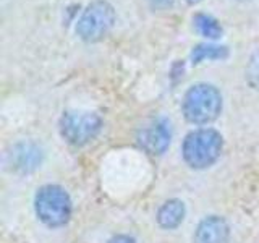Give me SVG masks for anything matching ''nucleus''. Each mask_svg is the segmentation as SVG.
<instances>
[{
  "mask_svg": "<svg viewBox=\"0 0 259 243\" xmlns=\"http://www.w3.org/2000/svg\"><path fill=\"white\" fill-rule=\"evenodd\" d=\"M182 110L190 124L207 125L214 122L222 110V94L214 85H193L183 96Z\"/></svg>",
  "mask_w": 259,
  "mask_h": 243,
  "instance_id": "1",
  "label": "nucleus"
},
{
  "mask_svg": "<svg viewBox=\"0 0 259 243\" xmlns=\"http://www.w3.org/2000/svg\"><path fill=\"white\" fill-rule=\"evenodd\" d=\"M193 24L199 34L207 39H219L224 34V28L221 21H219L215 16L204 13V12H198L193 16Z\"/></svg>",
  "mask_w": 259,
  "mask_h": 243,
  "instance_id": "11",
  "label": "nucleus"
},
{
  "mask_svg": "<svg viewBox=\"0 0 259 243\" xmlns=\"http://www.w3.org/2000/svg\"><path fill=\"white\" fill-rule=\"evenodd\" d=\"M186 2H188L190 5H196V4H199L201 0H186Z\"/></svg>",
  "mask_w": 259,
  "mask_h": 243,
  "instance_id": "15",
  "label": "nucleus"
},
{
  "mask_svg": "<svg viewBox=\"0 0 259 243\" xmlns=\"http://www.w3.org/2000/svg\"><path fill=\"white\" fill-rule=\"evenodd\" d=\"M229 47L227 46H219V44H207V43H201L196 44L191 51V63L198 65L204 60H224L229 57Z\"/></svg>",
  "mask_w": 259,
  "mask_h": 243,
  "instance_id": "10",
  "label": "nucleus"
},
{
  "mask_svg": "<svg viewBox=\"0 0 259 243\" xmlns=\"http://www.w3.org/2000/svg\"><path fill=\"white\" fill-rule=\"evenodd\" d=\"M246 79L254 89H259V51L251 55L246 67Z\"/></svg>",
  "mask_w": 259,
  "mask_h": 243,
  "instance_id": "12",
  "label": "nucleus"
},
{
  "mask_svg": "<svg viewBox=\"0 0 259 243\" xmlns=\"http://www.w3.org/2000/svg\"><path fill=\"white\" fill-rule=\"evenodd\" d=\"M107 243H136V240L133 237H130V235H115Z\"/></svg>",
  "mask_w": 259,
  "mask_h": 243,
  "instance_id": "14",
  "label": "nucleus"
},
{
  "mask_svg": "<svg viewBox=\"0 0 259 243\" xmlns=\"http://www.w3.org/2000/svg\"><path fill=\"white\" fill-rule=\"evenodd\" d=\"M170 124L165 118H156L149 125H146L138 133V143L141 148L152 156L164 154L170 144Z\"/></svg>",
  "mask_w": 259,
  "mask_h": 243,
  "instance_id": "6",
  "label": "nucleus"
},
{
  "mask_svg": "<svg viewBox=\"0 0 259 243\" xmlns=\"http://www.w3.org/2000/svg\"><path fill=\"white\" fill-rule=\"evenodd\" d=\"M229 224L219 216H209L201 221L193 237V243H229Z\"/></svg>",
  "mask_w": 259,
  "mask_h": 243,
  "instance_id": "8",
  "label": "nucleus"
},
{
  "mask_svg": "<svg viewBox=\"0 0 259 243\" xmlns=\"http://www.w3.org/2000/svg\"><path fill=\"white\" fill-rule=\"evenodd\" d=\"M102 118L94 112H65L60 118V133L71 146H84L99 135Z\"/></svg>",
  "mask_w": 259,
  "mask_h": 243,
  "instance_id": "5",
  "label": "nucleus"
},
{
  "mask_svg": "<svg viewBox=\"0 0 259 243\" xmlns=\"http://www.w3.org/2000/svg\"><path fill=\"white\" fill-rule=\"evenodd\" d=\"M175 4V0H149V5L154 10H168Z\"/></svg>",
  "mask_w": 259,
  "mask_h": 243,
  "instance_id": "13",
  "label": "nucleus"
},
{
  "mask_svg": "<svg viewBox=\"0 0 259 243\" xmlns=\"http://www.w3.org/2000/svg\"><path fill=\"white\" fill-rule=\"evenodd\" d=\"M185 217V205L180 199H168L162 205L157 213V222L164 229H175L182 224Z\"/></svg>",
  "mask_w": 259,
  "mask_h": 243,
  "instance_id": "9",
  "label": "nucleus"
},
{
  "mask_svg": "<svg viewBox=\"0 0 259 243\" xmlns=\"http://www.w3.org/2000/svg\"><path fill=\"white\" fill-rule=\"evenodd\" d=\"M36 214L49 227H60L71 216V199L68 193L57 185H46L36 194Z\"/></svg>",
  "mask_w": 259,
  "mask_h": 243,
  "instance_id": "4",
  "label": "nucleus"
},
{
  "mask_svg": "<svg viewBox=\"0 0 259 243\" xmlns=\"http://www.w3.org/2000/svg\"><path fill=\"white\" fill-rule=\"evenodd\" d=\"M42 160V151L34 143H18L8 152V164L15 172H32Z\"/></svg>",
  "mask_w": 259,
  "mask_h": 243,
  "instance_id": "7",
  "label": "nucleus"
},
{
  "mask_svg": "<svg viewBox=\"0 0 259 243\" xmlns=\"http://www.w3.org/2000/svg\"><path fill=\"white\" fill-rule=\"evenodd\" d=\"M117 21V13L109 0H93L76 21V34L86 44L101 43L109 36Z\"/></svg>",
  "mask_w": 259,
  "mask_h": 243,
  "instance_id": "2",
  "label": "nucleus"
},
{
  "mask_svg": "<svg viewBox=\"0 0 259 243\" xmlns=\"http://www.w3.org/2000/svg\"><path fill=\"white\" fill-rule=\"evenodd\" d=\"M240 2H243V0H240Z\"/></svg>",
  "mask_w": 259,
  "mask_h": 243,
  "instance_id": "16",
  "label": "nucleus"
},
{
  "mask_svg": "<svg viewBox=\"0 0 259 243\" xmlns=\"http://www.w3.org/2000/svg\"><path fill=\"white\" fill-rule=\"evenodd\" d=\"M224 146L222 135L212 128L194 130L183 141V159L193 169H204L214 164Z\"/></svg>",
  "mask_w": 259,
  "mask_h": 243,
  "instance_id": "3",
  "label": "nucleus"
}]
</instances>
